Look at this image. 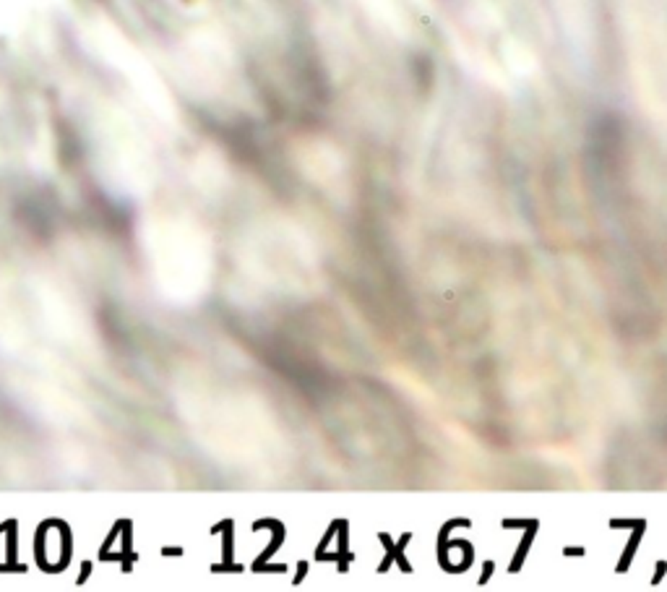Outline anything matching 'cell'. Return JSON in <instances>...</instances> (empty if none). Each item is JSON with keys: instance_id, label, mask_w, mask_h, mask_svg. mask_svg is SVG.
<instances>
[{"instance_id": "6da1fadb", "label": "cell", "mask_w": 667, "mask_h": 592, "mask_svg": "<svg viewBox=\"0 0 667 592\" xmlns=\"http://www.w3.org/2000/svg\"><path fill=\"white\" fill-rule=\"evenodd\" d=\"M209 447L248 467H269L284 457V438L274 415L250 394L224 392L209 397L204 412H196Z\"/></svg>"}, {"instance_id": "7a4b0ae2", "label": "cell", "mask_w": 667, "mask_h": 592, "mask_svg": "<svg viewBox=\"0 0 667 592\" xmlns=\"http://www.w3.org/2000/svg\"><path fill=\"white\" fill-rule=\"evenodd\" d=\"M248 269L269 290L302 292L318 282V256L308 235L295 227L258 230L250 241Z\"/></svg>"}]
</instances>
